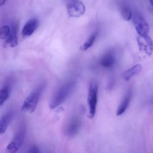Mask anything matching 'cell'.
Here are the masks:
<instances>
[{
  "instance_id": "obj_1",
  "label": "cell",
  "mask_w": 153,
  "mask_h": 153,
  "mask_svg": "<svg viewBox=\"0 0 153 153\" xmlns=\"http://www.w3.org/2000/svg\"><path fill=\"white\" fill-rule=\"evenodd\" d=\"M76 86L75 81H70L58 88L51 98L50 108L53 110L64 102L74 91Z\"/></svg>"
},
{
  "instance_id": "obj_2",
  "label": "cell",
  "mask_w": 153,
  "mask_h": 153,
  "mask_svg": "<svg viewBox=\"0 0 153 153\" xmlns=\"http://www.w3.org/2000/svg\"><path fill=\"white\" fill-rule=\"evenodd\" d=\"M44 85H39L29 95L23 103L22 110L25 112L32 113L36 109L43 90L44 88Z\"/></svg>"
},
{
  "instance_id": "obj_3",
  "label": "cell",
  "mask_w": 153,
  "mask_h": 153,
  "mask_svg": "<svg viewBox=\"0 0 153 153\" xmlns=\"http://www.w3.org/2000/svg\"><path fill=\"white\" fill-rule=\"evenodd\" d=\"M98 90V85L96 81H92L89 85L88 94V103L89 109V117L91 119L94 117L96 111Z\"/></svg>"
},
{
  "instance_id": "obj_4",
  "label": "cell",
  "mask_w": 153,
  "mask_h": 153,
  "mask_svg": "<svg viewBox=\"0 0 153 153\" xmlns=\"http://www.w3.org/2000/svg\"><path fill=\"white\" fill-rule=\"evenodd\" d=\"M26 131L25 126L19 128L12 140L7 146L6 150L8 153H16L20 149L25 140Z\"/></svg>"
},
{
  "instance_id": "obj_5",
  "label": "cell",
  "mask_w": 153,
  "mask_h": 153,
  "mask_svg": "<svg viewBox=\"0 0 153 153\" xmlns=\"http://www.w3.org/2000/svg\"><path fill=\"white\" fill-rule=\"evenodd\" d=\"M81 126V120L78 115L71 117L68 121L65 128V134L69 137H73L80 130Z\"/></svg>"
},
{
  "instance_id": "obj_6",
  "label": "cell",
  "mask_w": 153,
  "mask_h": 153,
  "mask_svg": "<svg viewBox=\"0 0 153 153\" xmlns=\"http://www.w3.org/2000/svg\"><path fill=\"white\" fill-rule=\"evenodd\" d=\"M67 11L71 17L78 18L84 15L85 7L83 2L79 1H70L66 4Z\"/></svg>"
},
{
  "instance_id": "obj_7",
  "label": "cell",
  "mask_w": 153,
  "mask_h": 153,
  "mask_svg": "<svg viewBox=\"0 0 153 153\" xmlns=\"http://www.w3.org/2000/svg\"><path fill=\"white\" fill-rule=\"evenodd\" d=\"M132 19L135 29L139 36L145 37L149 36V27L145 19L139 15H135Z\"/></svg>"
},
{
  "instance_id": "obj_8",
  "label": "cell",
  "mask_w": 153,
  "mask_h": 153,
  "mask_svg": "<svg viewBox=\"0 0 153 153\" xmlns=\"http://www.w3.org/2000/svg\"><path fill=\"white\" fill-rule=\"evenodd\" d=\"M138 44L140 51L145 52L147 55L150 56L153 52V41L149 36L137 38Z\"/></svg>"
},
{
  "instance_id": "obj_9",
  "label": "cell",
  "mask_w": 153,
  "mask_h": 153,
  "mask_svg": "<svg viewBox=\"0 0 153 153\" xmlns=\"http://www.w3.org/2000/svg\"><path fill=\"white\" fill-rule=\"evenodd\" d=\"M39 24V20L37 19L32 18L28 20L23 27L22 31L23 36L27 37L32 35L36 31Z\"/></svg>"
},
{
  "instance_id": "obj_10",
  "label": "cell",
  "mask_w": 153,
  "mask_h": 153,
  "mask_svg": "<svg viewBox=\"0 0 153 153\" xmlns=\"http://www.w3.org/2000/svg\"><path fill=\"white\" fill-rule=\"evenodd\" d=\"M116 61V56L113 51L105 52L101 58L100 63L101 66L105 68H109L113 67Z\"/></svg>"
},
{
  "instance_id": "obj_11",
  "label": "cell",
  "mask_w": 153,
  "mask_h": 153,
  "mask_svg": "<svg viewBox=\"0 0 153 153\" xmlns=\"http://www.w3.org/2000/svg\"><path fill=\"white\" fill-rule=\"evenodd\" d=\"M13 115L14 114H13V111H7L1 117V120H0L1 134H4L6 132L9 125L10 124L13 119Z\"/></svg>"
},
{
  "instance_id": "obj_12",
  "label": "cell",
  "mask_w": 153,
  "mask_h": 153,
  "mask_svg": "<svg viewBox=\"0 0 153 153\" xmlns=\"http://www.w3.org/2000/svg\"><path fill=\"white\" fill-rule=\"evenodd\" d=\"M18 25L16 23H12L10 27V33L9 37L7 41L6 42V44L9 45L10 47L14 48L17 46L18 43Z\"/></svg>"
},
{
  "instance_id": "obj_13",
  "label": "cell",
  "mask_w": 153,
  "mask_h": 153,
  "mask_svg": "<svg viewBox=\"0 0 153 153\" xmlns=\"http://www.w3.org/2000/svg\"><path fill=\"white\" fill-rule=\"evenodd\" d=\"M131 97V92H128V94L125 96V97L123 98L117 109L116 113L117 116H120L126 111L130 103Z\"/></svg>"
},
{
  "instance_id": "obj_14",
  "label": "cell",
  "mask_w": 153,
  "mask_h": 153,
  "mask_svg": "<svg viewBox=\"0 0 153 153\" xmlns=\"http://www.w3.org/2000/svg\"><path fill=\"white\" fill-rule=\"evenodd\" d=\"M142 70V67L140 64H137L131 68L127 70L123 73V77L124 80L128 81L132 76L138 74Z\"/></svg>"
},
{
  "instance_id": "obj_15",
  "label": "cell",
  "mask_w": 153,
  "mask_h": 153,
  "mask_svg": "<svg viewBox=\"0 0 153 153\" xmlns=\"http://www.w3.org/2000/svg\"><path fill=\"white\" fill-rule=\"evenodd\" d=\"M10 85L9 83H6L1 88L0 91V105L2 107L8 99L10 95Z\"/></svg>"
},
{
  "instance_id": "obj_16",
  "label": "cell",
  "mask_w": 153,
  "mask_h": 153,
  "mask_svg": "<svg viewBox=\"0 0 153 153\" xmlns=\"http://www.w3.org/2000/svg\"><path fill=\"white\" fill-rule=\"evenodd\" d=\"M98 35V32L97 31L94 32L89 36V38L80 47V50L83 51H85L89 49L94 44Z\"/></svg>"
},
{
  "instance_id": "obj_17",
  "label": "cell",
  "mask_w": 153,
  "mask_h": 153,
  "mask_svg": "<svg viewBox=\"0 0 153 153\" xmlns=\"http://www.w3.org/2000/svg\"><path fill=\"white\" fill-rule=\"evenodd\" d=\"M10 33V27L8 25H4L0 29V37L5 43L7 41Z\"/></svg>"
},
{
  "instance_id": "obj_18",
  "label": "cell",
  "mask_w": 153,
  "mask_h": 153,
  "mask_svg": "<svg viewBox=\"0 0 153 153\" xmlns=\"http://www.w3.org/2000/svg\"><path fill=\"white\" fill-rule=\"evenodd\" d=\"M122 16L126 21H129L133 17L132 12L129 8L124 7L122 10Z\"/></svg>"
},
{
  "instance_id": "obj_19",
  "label": "cell",
  "mask_w": 153,
  "mask_h": 153,
  "mask_svg": "<svg viewBox=\"0 0 153 153\" xmlns=\"http://www.w3.org/2000/svg\"><path fill=\"white\" fill-rule=\"evenodd\" d=\"M27 153H40L39 148L36 145H33L29 148Z\"/></svg>"
},
{
  "instance_id": "obj_20",
  "label": "cell",
  "mask_w": 153,
  "mask_h": 153,
  "mask_svg": "<svg viewBox=\"0 0 153 153\" xmlns=\"http://www.w3.org/2000/svg\"><path fill=\"white\" fill-rule=\"evenodd\" d=\"M5 2H6L5 1H1V2H0V5H1V6H2V5H4Z\"/></svg>"
},
{
  "instance_id": "obj_21",
  "label": "cell",
  "mask_w": 153,
  "mask_h": 153,
  "mask_svg": "<svg viewBox=\"0 0 153 153\" xmlns=\"http://www.w3.org/2000/svg\"><path fill=\"white\" fill-rule=\"evenodd\" d=\"M149 2H150V4H151L152 6H153V1H150Z\"/></svg>"
}]
</instances>
